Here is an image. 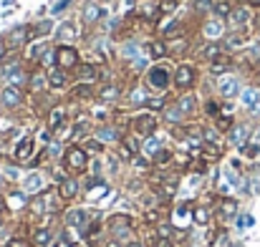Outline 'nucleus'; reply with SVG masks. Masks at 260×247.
<instances>
[{
  "instance_id": "nucleus-2",
  "label": "nucleus",
  "mask_w": 260,
  "mask_h": 247,
  "mask_svg": "<svg viewBox=\"0 0 260 247\" xmlns=\"http://www.w3.org/2000/svg\"><path fill=\"white\" fill-rule=\"evenodd\" d=\"M91 164V154L84 149V144H69L61 154V166L71 174V177H81L88 171Z\"/></svg>"
},
{
  "instance_id": "nucleus-53",
  "label": "nucleus",
  "mask_w": 260,
  "mask_h": 247,
  "mask_svg": "<svg viewBox=\"0 0 260 247\" xmlns=\"http://www.w3.org/2000/svg\"><path fill=\"white\" fill-rule=\"evenodd\" d=\"M101 247H124V242H121V240H116V237H111V235H109V237H106V240H104V242H101Z\"/></svg>"
},
{
  "instance_id": "nucleus-46",
  "label": "nucleus",
  "mask_w": 260,
  "mask_h": 247,
  "mask_svg": "<svg viewBox=\"0 0 260 247\" xmlns=\"http://www.w3.org/2000/svg\"><path fill=\"white\" fill-rule=\"evenodd\" d=\"M0 247H30L28 237H20V235H10Z\"/></svg>"
},
{
  "instance_id": "nucleus-7",
  "label": "nucleus",
  "mask_w": 260,
  "mask_h": 247,
  "mask_svg": "<svg viewBox=\"0 0 260 247\" xmlns=\"http://www.w3.org/2000/svg\"><path fill=\"white\" fill-rule=\"evenodd\" d=\"M56 51V66L58 68H63V71H76L79 66H81V53L71 46V43H61V46H56L53 48Z\"/></svg>"
},
{
  "instance_id": "nucleus-13",
  "label": "nucleus",
  "mask_w": 260,
  "mask_h": 247,
  "mask_svg": "<svg viewBox=\"0 0 260 247\" xmlns=\"http://www.w3.org/2000/svg\"><path fill=\"white\" fill-rule=\"evenodd\" d=\"M33 157H36V142H33V136H23L13 149V162L15 164H28Z\"/></svg>"
},
{
  "instance_id": "nucleus-40",
  "label": "nucleus",
  "mask_w": 260,
  "mask_h": 247,
  "mask_svg": "<svg viewBox=\"0 0 260 247\" xmlns=\"http://www.w3.org/2000/svg\"><path fill=\"white\" fill-rule=\"evenodd\" d=\"M101 15H106V10H104L101 5H96V3L86 5V10H84V20H86V23H96Z\"/></svg>"
},
{
  "instance_id": "nucleus-33",
  "label": "nucleus",
  "mask_w": 260,
  "mask_h": 247,
  "mask_svg": "<svg viewBox=\"0 0 260 247\" xmlns=\"http://www.w3.org/2000/svg\"><path fill=\"white\" fill-rule=\"evenodd\" d=\"M162 147H165V144H162V139H159L157 134H154V136H147V139H142V152H144L149 159H152V157H154V154H157Z\"/></svg>"
},
{
  "instance_id": "nucleus-45",
  "label": "nucleus",
  "mask_w": 260,
  "mask_h": 247,
  "mask_svg": "<svg viewBox=\"0 0 260 247\" xmlns=\"http://www.w3.org/2000/svg\"><path fill=\"white\" fill-rule=\"evenodd\" d=\"M147 98H149V93H147L144 88H134L132 96H129V101H132L134 106H147Z\"/></svg>"
},
{
  "instance_id": "nucleus-26",
  "label": "nucleus",
  "mask_w": 260,
  "mask_h": 247,
  "mask_svg": "<svg viewBox=\"0 0 260 247\" xmlns=\"http://www.w3.org/2000/svg\"><path fill=\"white\" fill-rule=\"evenodd\" d=\"M202 33H205V38H210V41H220V38L225 36V23H222V18L207 20V23L202 25Z\"/></svg>"
},
{
  "instance_id": "nucleus-25",
  "label": "nucleus",
  "mask_w": 260,
  "mask_h": 247,
  "mask_svg": "<svg viewBox=\"0 0 260 247\" xmlns=\"http://www.w3.org/2000/svg\"><path fill=\"white\" fill-rule=\"evenodd\" d=\"M215 215H217L220 220H230V217H235V215H238V202H235L233 197H222V199H217Z\"/></svg>"
},
{
  "instance_id": "nucleus-37",
  "label": "nucleus",
  "mask_w": 260,
  "mask_h": 247,
  "mask_svg": "<svg viewBox=\"0 0 260 247\" xmlns=\"http://www.w3.org/2000/svg\"><path fill=\"white\" fill-rule=\"evenodd\" d=\"M167 106H170V96H149V98H147V106H144V109H147V111H154V114H157V111H165Z\"/></svg>"
},
{
  "instance_id": "nucleus-22",
  "label": "nucleus",
  "mask_w": 260,
  "mask_h": 247,
  "mask_svg": "<svg viewBox=\"0 0 260 247\" xmlns=\"http://www.w3.org/2000/svg\"><path fill=\"white\" fill-rule=\"evenodd\" d=\"M48 88V76L43 68H33L30 71V79H28V91L36 96V93H43Z\"/></svg>"
},
{
  "instance_id": "nucleus-29",
  "label": "nucleus",
  "mask_w": 260,
  "mask_h": 247,
  "mask_svg": "<svg viewBox=\"0 0 260 247\" xmlns=\"http://www.w3.org/2000/svg\"><path fill=\"white\" fill-rule=\"evenodd\" d=\"M222 154H225L222 144H210V142H202V147H200V157H205L207 162H220V159H222Z\"/></svg>"
},
{
  "instance_id": "nucleus-5",
  "label": "nucleus",
  "mask_w": 260,
  "mask_h": 247,
  "mask_svg": "<svg viewBox=\"0 0 260 247\" xmlns=\"http://www.w3.org/2000/svg\"><path fill=\"white\" fill-rule=\"evenodd\" d=\"M28 204H30V197L25 194V189L23 192L13 189V192H5L0 197V212L3 215H20V212L28 209Z\"/></svg>"
},
{
  "instance_id": "nucleus-4",
  "label": "nucleus",
  "mask_w": 260,
  "mask_h": 247,
  "mask_svg": "<svg viewBox=\"0 0 260 247\" xmlns=\"http://www.w3.org/2000/svg\"><path fill=\"white\" fill-rule=\"evenodd\" d=\"M172 79H174V71L167 66V63H154L149 71H147V76H144V81L147 86L152 88V91H157V93H165L170 86H172Z\"/></svg>"
},
{
  "instance_id": "nucleus-49",
  "label": "nucleus",
  "mask_w": 260,
  "mask_h": 247,
  "mask_svg": "<svg viewBox=\"0 0 260 247\" xmlns=\"http://www.w3.org/2000/svg\"><path fill=\"white\" fill-rule=\"evenodd\" d=\"M243 101H245V106H248V109H253V111H255V109H258V101H260L258 91H253V88H250V91H245Z\"/></svg>"
},
{
  "instance_id": "nucleus-6",
  "label": "nucleus",
  "mask_w": 260,
  "mask_h": 247,
  "mask_svg": "<svg viewBox=\"0 0 260 247\" xmlns=\"http://www.w3.org/2000/svg\"><path fill=\"white\" fill-rule=\"evenodd\" d=\"M106 237H109V232H106V222H104V217L93 215L91 222H88L86 227H84V232H81L84 245L86 247H101V242H104Z\"/></svg>"
},
{
  "instance_id": "nucleus-21",
  "label": "nucleus",
  "mask_w": 260,
  "mask_h": 247,
  "mask_svg": "<svg viewBox=\"0 0 260 247\" xmlns=\"http://www.w3.org/2000/svg\"><path fill=\"white\" fill-rule=\"evenodd\" d=\"M93 136H96L99 142H104V144H119L121 136H124V131H119L114 124H106V126H99V129L93 131Z\"/></svg>"
},
{
  "instance_id": "nucleus-48",
  "label": "nucleus",
  "mask_w": 260,
  "mask_h": 247,
  "mask_svg": "<svg viewBox=\"0 0 260 247\" xmlns=\"http://www.w3.org/2000/svg\"><path fill=\"white\" fill-rule=\"evenodd\" d=\"M51 247H76V242H74V237L69 232H61V235H56V240H53Z\"/></svg>"
},
{
  "instance_id": "nucleus-10",
  "label": "nucleus",
  "mask_w": 260,
  "mask_h": 247,
  "mask_svg": "<svg viewBox=\"0 0 260 247\" xmlns=\"http://www.w3.org/2000/svg\"><path fill=\"white\" fill-rule=\"evenodd\" d=\"M56 240V230L46 222H33L30 232H28V242L30 247H51Z\"/></svg>"
},
{
  "instance_id": "nucleus-42",
  "label": "nucleus",
  "mask_w": 260,
  "mask_h": 247,
  "mask_svg": "<svg viewBox=\"0 0 260 247\" xmlns=\"http://www.w3.org/2000/svg\"><path fill=\"white\" fill-rule=\"evenodd\" d=\"M212 13H215L217 18H228V15L233 13V5H230V0H217V3L212 5Z\"/></svg>"
},
{
  "instance_id": "nucleus-52",
  "label": "nucleus",
  "mask_w": 260,
  "mask_h": 247,
  "mask_svg": "<svg viewBox=\"0 0 260 247\" xmlns=\"http://www.w3.org/2000/svg\"><path fill=\"white\" fill-rule=\"evenodd\" d=\"M149 247H174V242L170 237H159V235H157V240H154Z\"/></svg>"
},
{
  "instance_id": "nucleus-51",
  "label": "nucleus",
  "mask_w": 260,
  "mask_h": 247,
  "mask_svg": "<svg viewBox=\"0 0 260 247\" xmlns=\"http://www.w3.org/2000/svg\"><path fill=\"white\" fill-rule=\"evenodd\" d=\"M174 8H177V0H162L159 3V13H172Z\"/></svg>"
},
{
  "instance_id": "nucleus-16",
  "label": "nucleus",
  "mask_w": 260,
  "mask_h": 247,
  "mask_svg": "<svg viewBox=\"0 0 260 247\" xmlns=\"http://www.w3.org/2000/svg\"><path fill=\"white\" fill-rule=\"evenodd\" d=\"M104 66H93V63H84V66H79L76 68V81L79 83H96L101 81V76H104V71H101Z\"/></svg>"
},
{
  "instance_id": "nucleus-17",
  "label": "nucleus",
  "mask_w": 260,
  "mask_h": 247,
  "mask_svg": "<svg viewBox=\"0 0 260 247\" xmlns=\"http://www.w3.org/2000/svg\"><path fill=\"white\" fill-rule=\"evenodd\" d=\"M212 217H215V207H207V204H194L192 207V222L197 227H210Z\"/></svg>"
},
{
  "instance_id": "nucleus-50",
  "label": "nucleus",
  "mask_w": 260,
  "mask_h": 247,
  "mask_svg": "<svg viewBox=\"0 0 260 247\" xmlns=\"http://www.w3.org/2000/svg\"><path fill=\"white\" fill-rule=\"evenodd\" d=\"M212 5H215L212 0H197V3H194V10H197V13H205V10H212Z\"/></svg>"
},
{
  "instance_id": "nucleus-1",
  "label": "nucleus",
  "mask_w": 260,
  "mask_h": 247,
  "mask_svg": "<svg viewBox=\"0 0 260 247\" xmlns=\"http://www.w3.org/2000/svg\"><path fill=\"white\" fill-rule=\"evenodd\" d=\"M104 222H106V232L121 242H129L132 237L139 235V220L129 212H111Z\"/></svg>"
},
{
  "instance_id": "nucleus-56",
  "label": "nucleus",
  "mask_w": 260,
  "mask_h": 247,
  "mask_svg": "<svg viewBox=\"0 0 260 247\" xmlns=\"http://www.w3.org/2000/svg\"><path fill=\"white\" fill-rule=\"evenodd\" d=\"M3 61H5V48L0 46V63H3Z\"/></svg>"
},
{
  "instance_id": "nucleus-19",
  "label": "nucleus",
  "mask_w": 260,
  "mask_h": 247,
  "mask_svg": "<svg viewBox=\"0 0 260 247\" xmlns=\"http://www.w3.org/2000/svg\"><path fill=\"white\" fill-rule=\"evenodd\" d=\"M248 41H250L248 28H243V30H233L230 36H225V51H228V53H230V51H240V48L248 46Z\"/></svg>"
},
{
  "instance_id": "nucleus-11",
  "label": "nucleus",
  "mask_w": 260,
  "mask_h": 247,
  "mask_svg": "<svg viewBox=\"0 0 260 247\" xmlns=\"http://www.w3.org/2000/svg\"><path fill=\"white\" fill-rule=\"evenodd\" d=\"M56 192H58V197H61L66 204H71V202H76L79 194H81V179H79V177H66L61 184H56Z\"/></svg>"
},
{
  "instance_id": "nucleus-57",
  "label": "nucleus",
  "mask_w": 260,
  "mask_h": 247,
  "mask_svg": "<svg viewBox=\"0 0 260 247\" xmlns=\"http://www.w3.org/2000/svg\"><path fill=\"white\" fill-rule=\"evenodd\" d=\"M0 184H3V177H0Z\"/></svg>"
},
{
  "instance_id": "nucleus-35",
  "label": "nucleus",
  "mask_w": 260,
  "mask_h": 247,
  "mask_svg": "<svg viewBox=\"0 0 260 247\" xmlns=\"http://www.w3.org/2000/svg\"><path fill=\"white\" fill-rule=\"evenodd\" d=\"M58 38H61V43L76 41V38H79V30H76V25H74V23H61V25H58Z\"/></svg>"
},
{
  "instance_id": "nucleus-15",
  "label": "nucleus",
  "mask_w": 260,
  "mask_h": 247,
  "mask_svg": "<svg viewBox=\"0 0 260 247\" xmlns=\"http://www.w3.org/2000/svg\"><path fill=\"white\" fill-rule=\"evenodd\" d=\"M46 76H48V88H53V91H66L71 86V74L63 71V68H58V66L48 68Z\"/></svg>"
},
{
  "instance_id": "nucleus-12",
  "label": "nucleus",
  "mask_w": 260,
  "mask_h": 247,
  "mask_svg": "<svg viewBox=\"0 0 260 247\" xmlns=\"http://www.w3.org/2000/svg\"><path fill=\"white\" fill-rule=\"evenodd\" d=\"M69 111L63 106H53L48 111V119H46V129H51L53 134H61L63 129H69Z\"/></svg>"
},
{
  "instance_id": "nucleus-31",
  "label": "nucleus",
  "mask_w": 260,
  "mask_h": 247,
  "mask_svg": "<svg viewBox=\"0 0 260 247\" xmlns=\"http://www.w3.org/2000/svg\"><path fill=\"white\" fill-rule=\"evenodd\" d=\"M152 164H154V169H165V166L174 164V152L167 149V147H162V149L152 157Z\"/></svg>"
},
{
  "instance_id": "nucleus-41",
  "label": "nucleus",
  "mask_w": 260,
  "mask_h": 247,
  "mask_svg": "<svg viewBox=\"0 0 260 247\" xmlns=\"http://www.w3.org/2000/svg\"><path fill=\"white\" fill-rule=\"evenodd\" d=\"M132 166H134L137 171H149V169H154L152 159H149L147 154H144V157H142V154H137V157L132 159Z\"/></svg>"
},
{
  "instance_id": "nucleus-9",
  "label": "nucleus",
  "mask_w": 260,
  "mask_h": 247,
  "mask_svg": "<svg viewBox=\"0 0 260 247\" xmlns=\"http://www.w3.org/2000/svg\"><path fill=\"white\" fill-rule=\"evenodd\" d=\"M194 83H197V68H194L192 63H179V66L174 68L172 86L179 91V93L192 91V88H194Z\"/></svg>"
},
{
  "instance_id": "nucleus-18",
  "label": "nucleus",
  "mask_w": 260,
  "mask_h": 247,
  "mask_svg": "<svg viewBox=\"0 0 260 247\" xmlns=\"http://www.w3.org/2000/svg\"><path fill=\"white\" fill-rule=\"evenodd\" d=\"M250 10L245 8V5H238V8H233V13L228 15V20H230V25H233V30H243V28H248V23H250Z\"/></svg>"
},
{
  "instance_id": "nucleus-32",
  "label": "nucleus",
  "mask_w": 260,
  "mask_h": 247,
  "mask_svg": "<svg viewBox=\"0 0 260 247\" xmlns=\"http://www.w3.org/2000/svg\"><path fill=\"white\" fill-rule=\"evenodd\" d=\"M220 53H225V48H222V43H217V41H212V43H207V46H205V48L200 51V58L210 63V61H215V58H217Z\"/></svg>"
},
{
  "instance_id": "nucleus-14",
  "label": "nucleus",
  "mask_w": 260,
  "mask_h": 247,
  "mask_svg": "<svg viewBox=\"0 0 260 247\" xmlns=\"http://www.w3.org/2000/svg\"><path fill=\"white\" fill-rule=\"evenodd\" d=\"M23 101H25V96H23V88H18V86H5V88L0 91V103H3V109H20Z\"/></svg>"
},
{
  "instance_id": "nucleus-3",
  "label": "nucleus",
  "mask_w": 260,
  "mask_h": 247,
  "mask_svg": "<svg viewBox=\"0 0 260 247\" xmlns=\"http://www.w3.org/2000/svg\"><path fill=\"white\" fill-rule=\"evenodd\" d=\"M157 129H159V116H157L154 111H147V109H144V111H139V114L132 116L129 131H132L134 136L147 139V136H154Z\"/></svg>"
},
{
  "instance_id": "nucleus-43",
  "label": "nucleus",
  "mask_w": 260,
  "mask_h": 247,
  "mask_svg": "<svg viewBox=\"0 0 260 247\" xmlns=\"http://www.w3.org/2000/svg\"><path fill=\"white\" fill-rule=\"evenodd\" d=\"M220 114H222V103H220V101H215V98L205 101V116H210V119H217Z\"/></svg>"
},
{
  "instance_id": "nucleus-27",
  "label": "nucleus",
  "mask_w": 260,
  "mask_h": 247,
  "mask_svg": "<svg viewBox=\"0 0 260 247\" xmlns=\"http://www.w3.org/2000/svg\"><path fill=\"white\" fill-rule=\"evenodd\" d=\"M71 98L74 101H91V98H96V88H93V83H79L71 88Z\"/></svg>"
},
{
  "instance_id": "nucleus-54",
  "label": "nucleus",
  "mask_w": 260,
  "mask_h": 247,
  "mask_svg": "<svg viewBox=\"0 0 260 247\" xmlns=\"http://www.w3.org/2000/svg\"><path fill=\"white\" fill-rule=\"evenodd\" d=\"M124 247H147V245H144V240L137 235V237H132L129 242H124Z\"/></svg>"
},
{
  "instance_id": "nucleus-8",
  "label": "nucleus",
  "mask_w": 260,
  "mask_h": 247,
  "mask_svg": "<svg viewBox=\"0 0 260 247\" xmlns=\"http://www.w3.org/2000/svg\"><path fill=\"white\" fill-rule=\"evenodd\" d=\"M91 212L84 209V207H71V209H66L63 212V217H61V225L66 227V230H76L79 235L84 232V227H86L88 222H91Z\"/></svg>"
},
{
  "instance_id": "nucleus-38",
  "label": "nucleus",
  "mask_w": 260,
  "mask_h": 247,
  "mask_svg": "<svg viewBox=\"0 0 260 247\" xmlns=\"http://www.w3.org/2000/svg\"><path fill=\"white\" fill-rule=\"evenodd\" d=\"M233 126H235V119H233V114H225V111H222V114L215 119V129H217V131H222V134H228Z\"/></svg>"
},
{
  "instance_id": "nucleus-24",
  "label": "nucleus",
  "mask_w": 260,
  "mask_h": 247,
  "mask_svg": "<svg viewBox=\"0 0 260 247\" xmlns=\"http://www.w3.org/2000/svg\"><path fill=\"white\" fill-rule=\"evenodd\" d=\"M230 68H233V56H230L228 51L220 53L215 61H210V74H212V76H225Z\"/></svg>"
},
{
  "instance_id": "nucleus-34",
  "label": "nucleus",
  "mask_w": 260,
  "mask_h": 247,
  "mask_svg": "<svg viewBox=\"0 0 260 247\" xmlns=\"http://www.w3.org/2000/svg\"><path fill=\"white\" fill-rule=\"evenodd\" d=\"M23 189H25V192H30V194H41V189H43V177H41L38 171H33L30 177H25Z\"/></svg>"
},
{
  "instance_id": "nucleus-28",
  "label": "nucleus",
  "mask_w": 260,
  "mask_h": 247,
  "mask_svg": "<svg viewBox=\"0 0 260 247\" xmlns=\"http://www.w3.org/2000/svg\"><path fill=\"white\" fill-rule=\"evenodd\" d=\"M121 96V88L116 83H101V88H96V98L109 103V101H116Z\"/></svg>"
},
{
  "instance_id": "nucleus-39",
  "label": "nucleus",
  "mask_w": 260,
  "mask_h": 247,
  "mask_svg": "<svg viewBox=\"0 0 260 247\" xmlns=\"http://www.w3.org/2000/svg\"><path fill=\"white\" fill-rule=\"evenodd\" d=\"M228 139H230L233 144L243 147V144H245V139H248V129H245V126H233V129L228 131Z\"/></svg>"
},
{
  "instance_id": "nucleus-20",
  "label": "nucleus",
  "mask_w": 260,
  "mask_h": 247,
  "mask_svg": "<svg viewBox=\"0 0 260 247\" xmlns=\"http://www.w3.org/2000/svg\"><path fill=\"white\" fill-rule=\"evenodd\" d=\"M174 106L189 119V116L197 114V96H194L192 91H184V93H179V98L174 101Z\"/></svg>"
},
{
  "instance_id": "nucleus-44",
  "label": "nucleus",
  "mask_w": 260,
  "mask_h": 247,
  "mask_svg": "<svg viewBox=\"0 0 260 247\" xmlns=\"http://www.w3.org/2000/svg\"><path fill=\"white\" fill-rule=\"evenodd\" d=\"M84 149H86L88 154H104L106 144H104V142H99L96 136H91V139H86V142H84Z\"/></svg>"
},
{
  "instance_id": "nucleus-23",
  "label": "nucleus",
  "mask_w": 260,
  "mask_h": 247,
  "mask_svg": "<svg viewBox=\"0 0 260 247\" xmlns=\"http://www.w3.org/2000/svg\"><path fill=\"white\" fill-rule=\"evenodd\" d=\"M217 91H220V96H222V98H235V96H238V91H240V81H238L235 76H220V81H217Z\"/></svg>"
},
{
  "instance_id": "nucleus-58",
  "label": "nucleus",
  "mask_w": 260,
  "mask_h": 247,
  "mask_svg": "<svg viewBox=\"0 0 260 247\" xmlns=\"http://www.w3.org/2000/svg\"><path fill=\"white\" fill-rule=\"evenodd\" d=\"M0 114H3V109H0Z\"/></svg>"
},
{
  "instance_id": "nucleus-47",
  "label": "nucleus",
  "mask_w": 260,
  "mask_h": 247,
  "mask_svg": "<svg viewBox=\"0 0 260 247\" xmlns=\"http://www.w3.org/2000/svg\"><path fill=\"white\" fill-rule=\"evenodd\" d=\"M240 152H243V157H245V159H258L260 157V147L258 144H248V142H245V144L240 147Z\"/></svg>"
},
{
  "instance_id": "nucleus-30",
  "label": "nucleus",
  "mask_w": 260,
  "mask_h": 247,
  "mask_svg": "<svg viewBox=\"0 0 260 247\" xmlns=\"http://www.w3.org/2000/svg\"><path fill=\"white\" fill-rule=\"evenodd\" d=\"M149 56H152L154 61H165V58L170 56L167 41H165V38H157V41H152V43H149Z\"/></svg>"
},
{
  "instance_id": "nucleus-55",
  "label": "nucleus",
  "mask_w": 260,
  "mask_h": 247,
  "mask_svg": "<svg viewBox=\"0 0 260 247\" xmlns=\"http://www.w3.org/2000/svg\"><path fill=\"white\" fill-rule=\"evenodd\" d=\"M248 5L250 8H260V0H248Z\"/></svg>"
},
{
  "instance_id": "nucleus-36",
  "label": "nucleus",
  "mask_w": 260,
  "mask_h": 247,
  "mask_svg": "<svg viewBox=\"0 0 260 247\" xmlns=\"http://www.w3.org/2000/svg\"><path fill=\"white\" fill-rule=\"evenodd\" d=\"M33 36H30V28H15L10 33V46L13 48H20V43H28Z\"/></svg>"
}]
</instances>
